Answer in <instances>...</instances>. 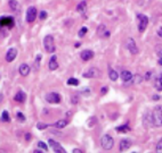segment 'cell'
<instances>
[{
	"mask_svg": "<svg viewBox=\"0 0 162 153\" xmlns=\"http://www.w3.org/2000/svg\"><path fill=\"white\" fill-rule=\"evenodd\" d=\"M152 124L156 127H161L162 126V107L161 105H156L153 109L152 112Z\"/></svg>",
	"mask_w": 162,
	"mask_h": 153,
	"instance_id": "1",
	"label": "cell"
},
{
	"mask_svg": "<svg viewBox=\"0 0 162 153\" xmlns=\"http://www.w3.org/2000/svg\"><path fill=\"white\" fill-rule=\"evenodd\" d=\"M43 47H45L46 51L49 52V53H53L55 51L56 47H55L54 38L52 35H47L46 38L43 39Z\"/></svg>",
	"mask_w": 162,
	"mask_h": 153,
	"instance_id": "2",
	"label": "cell"
},
{
	"mask_svg": "<svg viewBox=\"0 0 162 153\" xmlns=\"http://www.w3.org/2000/svg\"><path fill=\"white\" fill-rule=\"evenodd\" d=\"M101 144H102V147L104 149V150H111L112 147H113V145H114V140H113V137L111 136V135H104L103 137H102V140H101Z\"/></svg>",
	"mask_w": 162,
	"mask_h": 153,
	"instance_id": "3",
	"label": "cell"
},
{
	"mask_svg": "<svg viewBox=\"0 0 162 153\" xmlns=\"http://www.w3.org/2000/svg\"><path fill=\"white\" fill-rule=\"evenodd\" d=\"M147 25H149V18H147V16L139 14L138 15V30H139V32H144L146 30Z\"/></svg>",
	"mask_w": 162,
	"mask_h": 153,
	"instance_id": "4",
	"label": "cell"
},
{
	"mask_svg": "<svg viewBox=\"0 0 162 153\" xmlns=\"http://www.w3.org/2000/svg\"><path fill=\"white\" fill-rule=\"evenodd\" d=\"M126 45H127V49L130 51L131 54H137V53H138V47H137V44H136V41L133 38L127 39Z\"/></svg>",
	"mask_w": 162,
	"mask_h": 153,
	"instance_id": "5",
	"label": "cell"
},
{
	"mask_svg": "<svg viewBox=\"0 0 162 153\" xmlns=\"http://www.w3.org/2000/svg\"><path fill=\"white\" fill-rule=\"evenodd\" d=\"M37 8L34 7V6H31V7H29L27 10V21L29 23H32V22H34L36 21V18H37Z\"/></svg>",
	"mask_w": 162,
	"mask_h": 153,
	"instance_id": "6",
	"label": "cell"
},
{
	"mask_svg": "<svg viewBox=\"0 0 162 153\" xmlns=\"http://www.w3.org/2000/svg\"><path fill=\"white\" fill-rule=\"evenodd\" d=\"M15 24L14 22V18L12 16H8V17H0V28L1 27H8V28H12Z\"/></svg>",
	"mask_w": 162,
	"mask_h": 153,
	"instance_id": "7",
	"label": "cell"
},
{
	"mask_svg": "<svg viewBox=\"0 0 162 153\" xmlns=\"http://www.w3.org/2000/svg\"><path fill=\"white\" fill-rule=\"evenodd\" d=\"M48 143H49V145L52 146V149L54 150V152L55 153H68L64 149H63V146L58 143V142H56L55 140H50L48 141Z\"/></svg>",
	"mask_w": 162,
	"mask_h": 153,
	"instance_id": "8",
	"label": "cell"
},
{
	"mask_svg": "<svg viewBox=\"0 0 162 153\" xmlns=\"http://www.w3.org/2000/svg\"><path fill=\"white\" fill-rule=\"evenodd\" d=\"M99 75H101V70L95 67L88 69L86 73H83V77H86V78H97V77H99Z\"/></svg>",
	"mask_w": 162,
	"mask_h": 153,
	"instance_id": "9",
	"label": "cell"
},
{
	"mask_svg": "<svg viewBox=\"0 0 162 153\" xmlns=\"http://www.w3.org/2000/svg\"><path fill=\"white\" fill-rule=\"evenodd\" d=\"M46 100L49 102V103H59L62 99H61V95H59L58 93H56V92H50V93L47 94Z\"/></svg>",
	"mask_w": 162,
	"mask_h": 153,
	"instance_id": "10",
	"label": "cell"
},
{
	"mask_svg": "<svg viewBox=\"0 0 162 153\" xmlns=\"http://www.w3.org/2000/svg\"><path fill=\"white\" fill-rule=\"evenodd\" d=\"M80 57L83 61H88L94 58V52L91 50H83L80 53Z\"/></svg>",
	"mask_w": 162,
	"mask_h": 153,
	"instance_id": "11",
	"label": "cell"
},
{
	"mask_svg": "<svg viewBox=\"0 0 162 153\" xmlns=\"http://www.w3.org/2000/svg\"><path fill=\"white\" fill-rule=\"evenodd\" d=\"M16 56H17V50L15 48H10L9 50L7 51V53H6V60L8 63H12L14 59L16 58Z\"/></svg>",
	"mask_w": 162,
	"mask_h": 153,
	"instance_id": "12",
	"label": "cell"
},
{
	"mask_svg": "<svg viewBox=\"0 0 162 153\" xmlns=\"http://www.w3.org/2000/svg\"><path fill=\"white\" fill-rule=\"evenodd\" d=\"M97 33L101 35V37H103V38H110V31L106 30V26L105 25H99L98 26V28H97Z\"/></svg>",
	"mask_w": 162,
	"mask_h": 153,
	"instance_id": "13",
	"label": "cell"
},
{
	"mask_svg": "<svg viewBox=\"0 0 162 153\" xmlns=\"http://www.w3.org/2000/svg\"><path fill=\"white\" fill-rule=\"evenodd\" d=\"M14 100L18 103H23V102L27 100V94L23 92V91H18L14 98Z\"/></svg>",
	"mask_w": 162,
	"mask_h": 153,
	"instance_id": "14",
	"label": "cell"
},
{
	"mask_svg": "<svg viewBox=\"0 0 162 153\" xmlns=\"http://www.w3.org/2000/svg\"><path fill=\"white\" fill-rule=\"evenodd\" d=\"M130 146H131V142L129 140H122L121 142H120V144H119V149H120L121 152L127 151Z\"/></svg>",
	"mask_w": 162,
	"mask_h": 153,
	"instance_id": "15",
	"label": "cell"
},
{
	"mask_svg": "<svg viewBox=\"0 0 162 153\" xmlns=\"http://www.w3.org/2000/svg\"><path fill=\"white\" fill-rule=\"evenodd\" d=\"M48 67H49V69L50 70H56L57 68H58V63H57V57L56 56H53L52 58H50V60H49V64H48Z\"/></svg>",
	"mask_w": 162,
	"mask_h": 153,
	"instance_id": "16",
	"label": "cell"
},
{
	"mask_svg": "<svg viewBox=\"0 0 162 153\" xmlns=\"http://www.w3.org/2000/svg\"><path fill=\"white\" fill-rule=\"evenodd\" d=\"M30 73V66L27 64H22L20 66V74L22 76H27Z\"/></svg>",
	"mask_w": 162,
	"mask_h": 153,
	"instance_id": "17",
	"label": "cell"
},
{
	"mask_svg": "<svg viewBox=\"0 0 162 153\" xmlns=\"http://www.w3.org/2000/svg\"><path fill=\"white\" fill-rule=\"evenodd\" d=\"M68 125V120H66V119H59V120H57V121H56V123L54 124L55 127L59 128V129L66 127Z\"/></svg>",
	"mask_w": 162,
	"mask_h": 153,
	"instance_id": "18",
	"label": "cell"
},
{
	"mask_svg": "<svg viewBox=\"0 0 162 153\" xmlns=\"http://www.w3.org/2000/svg\"><path fill=\"white\" fill-rule=\"evenodd\" d=\"M121 78L123 82H128L133 78V74L129 72V70H123L121 73Z\"/></svg>",
	"mask_w": 162,
	"mask_h": 153,
	"instance_id": "19",
	"label": "cell"
},
{
	"mask_svg": "<svg viewBox=\"0 0 162 153\" xmlns=\"http://www.w3.org/2000/svg\"><path fill=\"white\" fill-rule=\"evenodd\" d=\"M108 77H110V79H111L112 82L118 81V78H119L118 72H115L114 69H110V70H108Z\"/></svg>",
	"mask_w": 162,
	"mask_h": 153,
	"instance_id": "20",
	"label": "cell"
},
{
	"mask_svg": "<svg viewBox=\"0 0 162 153\" xmlns=\"http://www.w3.org/2000/svg\"><path fill=\"white\" fill-rule=\"evenodd\" d=\"M8 5H9V8H10L12 10H14V12L18 10V8H20V3H18L16 0H9Z\"/></svg>",
	"mask_w": 162,
	"mask_h": 153,
	"instance_id": "21",
	"label": "cell"
},
{
	"mask_svg": "<svg viewBox=\"0 0 162 153\" xmlns=\"http://www.w3.org/2000/svg\"><path fill=\"white\" fill-rule=\"evenodd\" d=\"M86 9H87V2L83 0V1H81L80 3L78 5L77 10H78L79 13H84V12H86Z\"/></svg>",
	"mask_w": 162,
	"mask_h": 153,
	"instance_id": "22",
	"label": "cell"
},
{
	"mask_svg": "<svg viewBox=\"0 0 162 153\" xmlns=\"http://www.w3.org/2000/svg\"><path fill=\"white\" fill-rule=\"evenodd\" d=\"M154 88L156 89V91H162V82L160 77H156L154 79Z\"/></svg>",
	"mask_w": 162,
	"mask_h": 153,
	"instance_id": "23",
	"label": "cell"
},
{
	"mask_svg": "<svg viewBox=\"0 0 162 153\" xmlns=\"http://www.w3.org/2000/svg\"><path fill=\"white\" fill-rule=\"evenodd\" d=\"M129 130H130V128H129L128 125H122V126L117 127V132H119V133H127Z\"/></svg>",
	"mask_w": 162,
	"mask_h": 153,
	"instance_id": "24",
	"label": "cell"
},
{
	"mask_svg": "<svg viewBox=\"0 0 162 153\" xmlns=\"http://www.w3.org/2000/svg\"><path fill=\"white\" fill-rule=\"evenodd\" d=\"M1 119H2L3 121H6V123L10 121V116H9V114H8V111H3V112H2Z\"/></svg>",
	"mask_w": 162,
	"mask_h": 153,
	"instance_id": "25",
	"label": "cell"
},
{
	"mask_svg": "<svg viewBox=\"0 0 162 153\" xmlns=\"http://www.w3.org/2000/svg\"><path fill=\"white\" fill-rule=\"evenodd\" d=\"M155 52H156V54H158V57L162 59V44H156V47H155Z\"/></svg>",
	"mask_w": 162,
	"mask_h": 153,
	"instance_id": "26",
	"label": "cell"
},
{
	"mask_svg": "<svg viewBox=\"0 0 162 153\" xmlns=\"http://www.w3.org/2000/svg\"><path fill=\"white\" fill-rule=\"evenodd\" d=\"M68 85L77 86V85H79V81H78L77 78H68Z\"/></svg>",
	"mask_w": 162,
	"mask_h": 153,
	"instance_id": "27",
	"label": "cell"
},
{
	"mask_svg": "<svg viewBox=\"0 0 162 153\" xmlns=\"http://www.w3.org/2000/svg\"><path fill=\"white\" fill-rule=\"evenodd\" d=\"M16 118H17V120H20L21 123H24V121H25V116L23 115L22 112H17V114H16Z\"/></svg>",
	"mask_w": 162,
	"mask_h": 153,
	"instance_id": "28",
	"label": "cell"
},
{
	"mask_svg": "<svg viewBox=\"0 0 162 153\" xmlns=\"http://www.w3.org/2000/svg\"><path fill=\"white\" fill-rule=\"evenodd\" d=\"M38 146H39V149H41V150H45V151H48V146H47V144L45 143V142H39L38 143Z\"/></svg>",
	"mask_w": 162,
	"mask_h": 153,
	"instance_id": "29",
	"label": "cell"
},
{
	"mask_svg": "<svg viewBox=\"0 0 162 153\" xmlns=\"http://www.w3.org/2000/svg\"><path fill=\"white\" fill-rule=\"evenodd\" d=\"M40 59H41V54H38V56H37V59H36V61H34V67H36V69H39V67H40Z\"/></svg>",
	"mask_w": 162,
	"mask_h": 153,
	"instance_id": "30",
	"label": "cell"
},
{
	"mask_svg": "<svg viewBox=\"0 0 162 153\" xmlns=\"http://www.w3.org/2000/svg\"><path fill=\"white\" fill-rule=\"evenodd\" d=\"M156 153H162V139H160L156 144Z\"/></svg>",
	"mask_w": 162,
	"mask_h": 153,
	"instance_id": "31",
	"label": "cell"
},
{
	"mask_svg": "<svg viewBox=\"0 0 162 153\" xmlns=\"http://www.w3.org/2000/svg\"><path fill=\"white\" fill-rule=\"evenodd\" d=\"M71 102H72L73 104H77V103L79 102V96H78L77 94H73V95L71 96Z\"/></svg>",
	"mask_w": 162,
	"mask_h": 153,
	"instance_id": "32",
	"label": "cell"
},
{
	"mask_svg": "<svg viewBox=\"0 0 162 153\" xmlns=\"http://www.w3.org/2000/svg\"><path fill=\"white\" fill-rule=\"evenodd\" d=\"M87 27H82L80 31H79V37H84L86 35V33H87Z\"/></svg>",
	"mask_w": 162,
	"mask_h": 153,
	"instance_id": "33",
	"label": "cell"
},
{
	"mask_svg": "<svg viewBox=\"0 0 162 153\" xmlns=\"http://www.w3.org/2000/svg\"><path fill=\"white\" fill-rule=\"evenodd\" d=\"M37 127H38V129L42 130V129H46V128L48 127V125H47V124H42V123H38Z\"/></svg>",
	"mask_w": 162,
	"mask_h": 153,
	"instance_id": "34",
	"label": "cell"
},
{
	"mask_svg": "<svg viewBox=\"0 0 162 153\" xmlns=\"http://www.w3.org/2000/svg\"><path fill=\"white\" fill-rule=\"evenodd\" d=\"M95 124H96V118H95V117H91L90 120L88 121V126H89V127H93Z\"/></svg>",
	"mask_w": 162,
	"mask_h": 153,
	"instance_id": "35",
	"label": "cell"
},
{
	"mask_svg": "<svg viewBox=\"0 0 162 153\" xmlns=\"http://www.w3.org/2000/svg\"><path fill=\"white\" fill-rule=\"evenodd\" d=\"M39 18H40V19H46V18H47V13H46L45 10H42L40 13V15H39Z\"/></svg>",
	"mask_w": 162,
	"mask_h": 153,
	"instance_id": "36",
	"label": "cell"
},
{
	"mask_svg": "<svg viewBox=\"0 0 162 153\" xmlns=\"http://www.w3.org/2000/svg\"><path fill=\"white\" fill-rule=\"evenodd\" d=\"M158 35H159L160 38H162V26L161 27H159V30H158Z\"/></svg>",
	"mask_w": 162,
	"mask_h": 153,
	"instance_id": "37",
	"label": "cell"
},
{
	"mask_svg": "<svg viewBox=\"0 0 162 153\" xmlns=\"http://www.w3.org/2000/svg\"><path fill=\"white\" fill-rule=\"evenodd\" d=\"M25 140H27V141H30V140H31V134H30V133H27V134H25Z\"/></svg>",
	"mask_w": 162,
	"mask_h": 153,
	"instance_id": "38",
	"label": "cell"
},
{
	"mask_svg": "<svg viewBox=\"0 0 162 153\" xmlns=\"http://www.w3.org/2000/svg\"><path fill=\"white\" fill-rule=\"evenodd\" d=\"M72 153H83V152L81 151L80 149H74V150L72 151Z\"/></svg>",
	"mask_w": 162,
	"mask_h": 153,
	"instance_id": "39",
	"label": "cell"
},
{
	"mask_svg": "<svg viewBox=\"0 0 162 153\" xmlns=\"http://www.w3.org/2000/svg\"><path fill=\"white\" fill-rule=\"evenodd\" d=\"M101 92H102V94H105V93L108 92V88H102Z\"/></svg>",
	"mask_w": 162,
	"mask_h": 153,
	"instance_id": "40",
	"label": "cell"
},
{
	"mask_svg": "<svg viewBox=\"0 0 162 153\" xmlns=\"http://www.w3.org/2000/svg\"><path fill=\"white\" fill-rule=\"evenodd\" d=\"M82 93H83V94H86V95H88V94L90 93V91H89L88 89H86V90H83V92H82Z\"/></svg>",
	"mask_w": 162,
	"mask_h": 153,
	"instance_id": "41",
	"label": "cell"
},
{
	"mask_svg": "<svg viewBox=\"0 0 162 153\" xmlns=\"http://www.w3.org/2000/svg\"><path fill=\"white\" fill-rule=\"evenodd\" d=\"M159 99H160L159 95H154V96H153V100H159Z\"/></svg>",
	"mask_w": 162,
	"mask_h": 153,
	"instance_id": "42",
	"label": "cell"
},
{
	"mask_svg": "<svg viewBox=\"0 0 162 153\" xmlns=\"http://www.w3.org/2000/svg\"><path fill=\"white\" fill-rule=\"evenodd\" d=\"M149 76H151V72H149V73H147V74H146V76H145V78H146V79H149Z\"/></svg>",
	"mask_w": 162,
	"mask_h": 153,
	"instance_id": "43",
	"label": "cell"
},
{
	"mask_svg": "<svg viewBox=\"0 0 162 153\" xmlns=\"http://www.w3.org/2000/svg\"><path fill=\"white\" fill-rule=\"evenodd\" d=\"M159 65L162 66V59H159Z\"/></svg>",
	"mask_w": 162,
	"mask_h": 153,
	"instance_id": "44",
	"label": "cell"
},
{
	"mask_svg": "<svg viewBox=\"0 0 162 153\" xmlns=\"http://www.w3.org/2000/svg\"><path fill=\"white\" fill-rule=\"evenodd\" d=\"M34 153H41V152L39 151V150H36V151H34Z\"/></svg>",
	"mask_w": 162,
	"mask_h": 153,
	"instance_id": "45",
	"label": "cell"
},
{
	"mask_svg": "<svg viewBox=\"0 0 162 153\" xmlns=\"http://www.w3.org/2000/svg\"><path fill=\"white\" fill-rule=\"evenodd\" d=\"M1 100H2V94H0V102H1Z\"/></svg>",
	"mask_w": 162,
	"mask_h": 153,
	"instance_id": "46",
	"label": "cell"
},
{
	"mask_svg": "<svg viewBox=\"0 0 162 153\" xmlns=\"http://www.w3.org/2000/svg\"><path fill=\"white\" fill-rule=\"evenodd\" d=\"M160 79H161V82H162V75H161V76H160Z\"/></svg>",
	"mask_w": 162,
	"mask_h": 153,
	"instance_id": "47",
	"label": "cell"
},
{
	"mask_svg": "<svg viewBox=\"0 0 162 153\" xmlns=\"http://www.w3.org/2000/svg\"><path fill=\"white\" fill-rule=\"evenodd\" d=\"M133 153H136V152H133Z\"/></svg>",
	"mask_w": 162,
	"mask_h": 153,
	"instance_id": "48",
	"label": "cell"
}]
</instances>
